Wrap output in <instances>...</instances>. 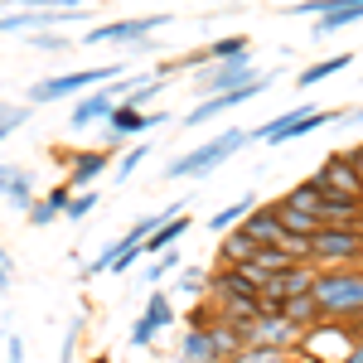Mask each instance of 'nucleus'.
Wrapping results in <instances>:
<instances>
[{
    "mask_svg": "<svg viewBox=\"0 0 363 363\" xmlns=\"http://www.w3.org/2000/svg\"><path fill=\"white\" fill-rule=\"evenodd\" d=\"M315 301L325 320L359 325L363 320V267H320L315 272Z\"/></svg>",
    "mask_w": 363,
    "mask_h": 363,
    "instance_id": "obj_1",
    "label": "nucleus"
},
{
    "mask_svg": "<svg viewBox=\"0 0 363 363\" xmlns=\"http://www.w3.org/2000/svg\"><path fill=\"white\" fill-rule=\"evenodd\" d=\"M208 306L228 315V320H238V325H252L257 315H262V291L242 277V267H213V277H208Z\"/></svg>",
    "mask_w": 363,
    "mask_h": 363,
    "instance_id": "obj_2",
    "label": "nucleus"
},
{
    "mask_svg": "<svg viewBox=\"0 0 363 363\" xmlns=\"http://www.w3.org/2000/svg\"><path fill=\"white\" fill-rule=\"evenodd\" d=\"M242 145H252V131H242V126H228V131H218L213 140L194 145L189 155L169 160V165H165V179H169V184H174V179H203V174H213V169L223 165L228 155H238Z\"/></svg>",
    "mask_w": 363,
    "mask_h": 363,
    "instance_id": "obj_3",
    "label": "nucleus"
},
{
    "mask_svg": "<svg viewBox=\"0 0 363 363\" xmlns=\"http://www.w3.org/2000/svg\"><path fill=\"white\" fill-rule=\"evenodd\" d=\"M335 121H344V112H335V107H286V112H277L272 121H262L252 131V145L257 140L262 145H291V140L310 136L320 126H335Z\"/></svg>",
    "mask_w": 363,
    "mask_h": 363,
    "instance_id": "obj_4",
    "label": "nucleus"
},
{
    "mask_svg": "<svg viewBox=\"0 0 363 363\" xmlns=\"http://www.w3.org/2000/svg\"><path fill=\"white\" fill-rule=\"evenodd\" d=\"M126 73V63H107V68H78V73H58V78H39L29 87V107L34 102H63L73 92H97V87L116 83Z\"/></svg>",
    "mask_w": 363,
    "mask_h": 363,
    "instance_id": "obj_5",
    "label": "nucleus"
},
{
    "mask_svg": "<svg viewBox=\"0 0 363 363\" xmlns=\"http://www.w3.org/2000/svg\"><path fill=\"white\" fill-rule=\"evenodd\" d=\"M310 267H363V228H320L310 242Z\"/></svg>",
    "mask_w": 363,
    "mask_h": 363,
    "instance_id": "obj_6",
    "label": "nucleus"
},
{
    "mask_svg": "<svg viewBox=\"0 0 363 363\" xmlns=\"http://www.w3.org/2000/svg\"><path fill=\"white\" fill-rule=\"evenodd\" d=\"M315 272H320V267L301 262V267H291V272L267 277V286H262V315H281V310H286V301L310 296V291H315Z\"/></svg>",
    "mask_w": 363,
    "mask_h": 363,
    "instance_id": "obj_7",
    "label": "nucleus"
},
{
    "mask_svg": "<svg viewBox=\"0 0 363 363\" xmlns=\"http://www.w3.org/2000/svg\"><path fill=\"white\" fill-rule=\"evenodd\" d=\"M262 73H257V63H252V54L247 58H233V63H203L194 73V83H199V92L203 97H223V92H238V87H247V83H257Z\"/></svg>",
    "mask_w": 363,
    "mask_h": 363,
    "instance_id": "obj_8",
    "label": "nucleus"
},
{
    "mask_svg": "<svg viewBox=\"0 0 363 363\" xmlns=\"http://www.w3.org/2000/svg\"><path fill=\"white\" fill-rule=\"evenodd\" d=\"M315 184H320L325 194H335V199L363 203V179H359V169L349 165V150L325 155V160H320V169H315Z\"/></svg>",
    "mask_w": 363,
    "mask_h": 363,
    "instance_id": "obj_9",
    "label": "nucleus"
},
{
    "mask_svg": "<svg viewBox=\"0 0 363 363\" xmlns=\"http://www.w3.org/2000/svg\"><path fill=\"white\" fill-rule=\"evenodd\" d=\"M174 15H136V20H112L83 34V44H145L150 29H165Z\"/></svg>",
    "mask_w": 363,
    "mask_h": 363,
    "instance_id": "obj_10",
    "label": "nucleus"
},
{
    "mask_svg": "<svg viewBox=\"0 0 363 363\" xmlns=\"http://www.w3.org/2000/svg\"><path fill=\"white\" fill-rule=\"evenodd\" d=\"M247 339L257 344V349H281V354H296L301 349V339H306V330H296L286 315H257L247 325Z\"/></svg>",
    "mask_w": 363,
    "mask_h": 363,
    "instance_id": "obj_11",
    "label": "nucleus"
},
{
    "mask_svg": "<svg viewBox=\"0 0 363 363\" xmlns=\"http://www.w3.org/2000/svg\"><path fill=\"white\" fill-rule=\"evenodd\" d=\"M267 73L257 78V83H247V87H238V92H223V97H199V107H189L184 112V126H203V121H213V116H223V112H233V107H242V102H252L257 92H267Z\"/></svg>",
    "mask_w": 363,
    "mask_h": 363,
    "instance_id": "obj_12",
    "label": "nucleus"
},
{
    "mask_svg": "<svg viewBox=\"0 0 363 363\" xmlns=\"http://www.w3.org/2000/svg\"><path fill=\"white\" fill-rule=\"evenodd\" d=\"M116 116V83L97 87V92H83L73 107H68V126L83 131V126H97V121H112Z\"/></svg>",
    "mask_w": 363,
    "mask_h": 363,
    "instance_id": "obj_13",
    "label": "nucleus"
},
{
    "mask_svg": "<svg viewBox=\"0 0 363 363\" xmlns=\"http://www.w3.org/2000/svg\"><path fill=\"white\" fill-rule=\"evenodd\" d=\"M242 233H247L257 247H281V242H286V228H281L277 199H272V203H257L247 213V223H242Z\"/></svg>",
    "mask_w": 363,
    "mask_h": 363,
    "instance_id": "obj_14",
    "label": "nucleus"
},
{
    "mask_svg": "<svg viewBox=\"0 0 363 363\" xmlns=\"http://www.w3.org/2000/svg\"><path fill=\"white\" fill-rule=\"evenodd\" d=\"M169 116L165 112H131V107H116V116L107 121V136L121 140V136H140V131H155V126H165Z\"/></svg>",
    "mask_w": 363,
    "mask_h": 363,
    "instance_id": "obj_15",
    "label": "nucleus"
},
{
    "mask_svg": "<svg viewBox=\"0 0 363 363\" xmlns=\"http://www.w3.org/2000/svg\"><path fill=\"white\" fill-rule=\"evenodd\" d=\"M68 203H73V189H68V184H54V189L25 213V223L29 228H49V223H58V218L68 213Z\"/></svg>",
    "mask_w": 363,
    "mask_h": 363,
    "instance_id": "obj_16",
    "label": "nucleus"
},
{
    "mask_svg": "<svg viewBox=\"0 0 363 363\" xmlns=\"http://www.w3.org/2000/svg\"><path fill=\"white\" fill-rule=\"evenodd\" d=\"M107 165H112V155H107V150H83V155H73V160H68V179H63V184H68L73 194H83V184H92Z\"/></svg>",
    "mask_w": 363,
    "mask_h": 363,
    "instance_id": "obj_17",
    "label": "nucleus"
},
{
    "mask_svg": "<svg viewBox=\"0 0 363 363\" xmlns=\"http://www.w3.org/2000/svg\"><path fill=\"white\" fill-rule=\"evenodd\" d=\"M359 20H363V0H335V10H330V15H320V20L310 25V34H315V39H330V34L359 25Z\"/></svg>",
    "mask_w": 363,
    "mask_h": 363,
    "instance_id": "obj_18",
    "label": "nucleus"
},
{
    "mask_svg": "<svg viewBox=\"0 0 363 363\" xmlns=\"http://www.w3.org/2000/svg\"><path fill=\"white\" fill-rule=\"evenodd\" d=\"M179 363H223L218 359V344H213V330H184L179 335Z\"/></svg>",
    "mask_w": 363,
    "mask_h": 363,
    "instance_id": "obj_19",
    "label": "nucleus"
},
{
    "mask_svg": "<svg viewBox=\"0 0 363 363\" xmlns=\"http://www.w3.org/2000/svg\"><path fill=\"white\" fill-rule=\"evenodd\" d=\"M252 208H257V194H242V199H233V203H223V208H218V213H208V233H218V238H223V233H233V228H242L247 223V213Z\"/></svg>",
    "mask_w": 363,
    "mask_h": 363,
    "instance_id": "obj_20",
    "label": "nucleus"
},
{
    "mask_svg": "<svg viewBox=\"0 0 363 363\" xmlns=\"http://www.w3.org/2000/svg\"><path fill=\"white\" fill-rule=\"evenodd\" d=\"M277 208H281V228H286V238L315 242V233L325 228V218H315V213H306V208H291L286 199H277Z\"/></svg>",
    "mask_w": 363,
    "mask_h": 363,
    "instance_id": "obj_21",
    "label": "nucleus"
},
{
    "mask_svg": "<svg viewBox=\"0 0 363 363\" xmlns=\"http://www.w3.org/2000/svg\"><path fill=\"white\" fill-rule=\"evenodd\" d=\"M5 203H10V208H20V213H29V208H34V203H39V189H34V174H29L25 165L15 169V179H10V184H5Z\"/></svg>",
    "mask_w": 363,
    "mask_h": 363,
    "instance_id": "obj_22",
    "label": "nucleus"
},
{
    "mask_svg": "<svg viewBox=\"0 0 363 363\" xmlns=\"http://www.w3.org/2000/svg\"><path fill=\"white\" fill-rule=\"evenodd\" d=\"M296 330H315V325H325V310H320V301H315V291L310 296H296V301H286V310H281Z\"/></svg>",
    "mask_w": 363,
    "mask_h": 363,
    "instance_id": "obj_23",
    "label": "nucleus"
},
{
    "mask_svg": "<svg viewBox=\"0 0 363 363\" xmlns=\"http://www.w3.org/2000/svg\"><path fill=\"white\" fill-rule=\"evenodd\" d=\"M354 63V54H330V58H315L310 68H301L296 73V87H315V83H325V78H335L339 68H349Z\"/></svg>",
    "mask_w": 363,
    "mask_h": 363,
    "instance_id": "obj_24",
    "label": "nucleus"
},
{
    "mask_svg": "<svg viewBox=\"0 0 363 363\" xmlns=\"http://www.w3.org/2000/svg\"><path fill=\"white\" fill-rule=\"evenodd\" d=\"M189 228H194V223H189L184 213H179V218H169V223H160L155 233H150V242H145V257H160V252L179 247V238H184Z\"/></svg>",
    "mask_w": 363,
    "mask_h": 363,
    "instance_id": "obj_25",
    "label": "nucleus"
},
{
    "mask_svg": "<svg viewBox=\"0 0 363 363\" xmlns=\"http://www.w3.org/2000/svg\"><path fill=\"white\" fill-rule=\"evenodd\" d=\"M233 58H247V34H223L203 49V63H233Z\"/></svg>",
    "mask_w": 363,
    "mask_h": 363,
    "instance_id": "obj_26",
    "label": "nucleus"
},
{
    "mask_svg": "<svg viewBox=\"0 0 363 363\" xmlns=\"http://www.w3.org/2000/svg\"><path fill=\"white\" fill-rule=\"evenodd\" d=\"M281 199H286L291 208H306V213H315V218H320V203H325V189H320V184H315V174H310V179H301L296 189H286Z\"/></svg>",
    "mask_w": 363,
    "mask_h": 363,
    "instance_id": "obj_27",
    "label": "nucleus"
},
{
    "mask_svg": "<svg viewBox=\"0 0 363 363\" xmlns=\"http://www.w3.org/2000/svg\"><path fill=\"white\" fill-rule=\"evenodd\" d=\"M252 267H257V272H267V277H277V272H291V267H301V262H296L286 247H257Z\"/></svg>",
    "mask_w": 363,
    "mask_h": 363,
    "instance_id": "obj_28",
    "label": "nucleus"
},
{
    "mask_svg": "<svg viewBox=\"0 0 363 363\" xmlns=\"http://www.w3.org/2000/svg\"><path fill=\"white\" fill-rule=\"evenodd\" d=\"M179 272H184V257H179V247H169L145 267V286H160L165 277H179Z\"/></svg>",
    "mask_w": 363,
    "mask_h": 363,
    "instance_id": "obj_29",
    "label": "nucleus"
},
{
    "mask_svg": "<svg viewBox=\"0 0 363 363\" xmlns=\"http://www.w3.org/2000/svg\"><path fill=\"white\" fill-rule=\"evenodd\" d=\"M140 315H145L155 330H169V325H174V301H169V291H155V296L145 301V310H140Z\"/></svg>",
    "mask_w": 363,
    "mask_h": 363,
    "instance_id": "obj_30",
    "label": "nucleus"
},
{
    "mask_svg": "<svg viewBox=\"0 0 363 363\" xmlns=\"http://www.w3.org/2000/svg\"><path fill=\"white\" fill-rule=\"evenodd\" d=\"M208 277H213L208 267H184V272L174 277V291H179V296H208Z\"/></svg>",
    "mask_w": 363,
    "mask_h": 363,
    "instance_id": "obj_31",
    "label": "nucleus"
},
{
    "mask_svg": "<svg viewBox=\"0 0 363 363\" xmlns=\"http://www.w3.org/2000/svg\"><path fill=\"white\" fill-rule=\"evenodd\" d=\"M29 116H34V107H15V102H0V145H5V136H10V131H20Z\"/></svg>",
    "mask_w": 363,
    "mask_h": 363,
    "instance_id": "obj_32",
    "label": "nucleus"
},
{
    "mask_svg": "<svg viewBox=\"0 0 363 363\" xmlns=\"http://www.w3.org/2000/svg\"><path fill=\"white\" fill-rule=\"evenodd\" d=\"M145 155H150V145H126V155L116 160V184H126V179L145 165Z\"/></svg>",
    "mask_w": 363,
    "mask_h": 363,
    "instance_id": "obj_33",
    "label": "nucleus"
},
{
    "mask_svg": "<svg viewBox=\"0 0 363 363\" xmlns=\"http://www.w3.org/2000/svg\"><path fill=\"white\" fill-rule=\"evenodd\" d=\"M291 359H296V354H281V349H257V344H252V349H242L238 359H228V363H291Z\"/></svg>",
    "mask_w": 363,
    "mask_h": 363,
    "instance_id": "obj_34",
    "label": "nucleus"
},
{
    "mask_svg": "<svg viewBox=\"0 0 363 363\" xmlns=\"http://www.w3.org/2000/svg\"><path fill=\"white\" fill-rule=\"evenodd\" d=\"M92 208H97V189H83V194H73V203H68V213H63V218H68V223H83Z\"/></svg>",
    "mask_w": 363,
    "mask_h": 363,
    "instance_id": "obj_35",
    "label": "nucleus"
},
{
    "mask_svg": "<svg viewBox=\"0 0 363 363\" xmlns=\"http://www.w3.org/2000/svg\"><path fill=\"white\" fill-rule=\"evenodd\" d=\"M155 335H160V330H155V325H150L145 315H136V325H131L126 344H131V349H150V344H155Z\"/></svg>",
    "mask_w": 363,
    "mask_h": 363,
    "instance_id": "obj_36",
    "label": "nucleus"
},
{
    "mask_svg": "<svg viewBox=\"0 0 363 363\" xmlns=\"http://www.w3.org/2000/svg\"><path fill=\"white\" fill-rule=\"evenodd\" d=\"M15 10H87V0H10Z\"/></svg>",
    "mask_w": 363,
    "mask_h": 363,
    "instance_id": "obj_37",
    "label": "nucleus"
},
{
    "mask_svg": "<svg viewBox=\"0 0 363 363\" xmlns=\"http://www.w3.org/2000/svg\"><path fill=\"white\" fill-rule=\"evenodd\" d=\"M78 335H83V315L68 320V335H63V354H58V363H73V354H78Z\"/></svg>",
    "mask_w": 363,
    "mask_h": 363,
    "instance_id": "obj_38",
    "label": "nucleus"
},
{
    "mask_svg": "<svg viewBox=\"0 0 363 363\" xmlns=\"http://www.w3.org/2000/svg\"><path fill=\"white\" fill-rule=\"evenodd\" d=\"M29 44H34V49H68V39H63V34H49V29L29 34Z\"/></svg>",
    "mask_w": 363,
    "mask_h": 363,
    "instance_id": "obj_39",
    "label": "nucleus"
},
{
    "mask_svg": "<svg viewBox=\"0 0 363 363\" xmlns=\"http://www.w3.org/2000/svg\"><path fill=\"white\" fill-rule=\"evenodd\" d=\"M5 363H25V339H20V335L5 339Z\"/></svg>",
    "mask_w": 363,
    "mask_h": 363,
    "instance_id": "obj_40",
    "label": "nucleus"
},
{
    "mask_svg": "<svg viewBox=\"0 0 363 363\" xmlns=\"http://www.w3.org/2000/svg\"><path fill=\"white\" fill-rule=\"evenodd\" d=\"M10 281H15V267H10V252L0 247V291H5Z\"/></svg>",
    "mask_w": 363,
    "mask_h": 363,
    "instance_id": "obj_41",
    "label": "nucleus"
},
{
    "mask_svg": "<svg viewBox=\"0 0 363 363\" xmlns=\"http://www.w3.org/2000/svg\"><path fill=\"white\" fill-rule=\"evenodd\" d=\"M349 165L359 169V179H363V140H354V145H349Z\"/></svg>",
    "mask_w": 363,
    "mask_h": 363,
    "instance_id": "obj_42",
    "label": "nucleus"
},
{
    "mask_svg": "<svg viewBox=\"0 0 363 363\" xmlns=\"http://www.w3.org/2000/svg\"><path fill=\"white\" fill-rule=\"evenodd\" d=\"M15 169H20V165H10V160H0V194H5V184L15 179Z\"/></svg>",
    "mask_w": 363,
    "mask_h": 363,
    "instance_id": "obj_43",
    "label": "nucleus"
},
{
    "mask_svg": "<svg viewBox=\"0 0 363 363\" xmlns=\"http://www.w3.org/2000/svg\"><path fill=\"white\" fill-rule=\"evenodd\" d=\"M344 121H349V126H363V107H354V112H344Z\"/></svg>",
    "mask_w": 363,
    "mask_h": 363,
    "instance_id": "obj_44",
    "label": "nucleus"
},
{
    "mask_svg": "<svg viewBox=\"0 0 363 363\" xmlns=\"http://www.w3.org/2000/svg\"><path fill=\"white\" fill-rule=\"evenodd\" d=\"M349 330H354V344H363V320H359V325H349Z\"/></svg>",
    "mask_w": 363,
    "mask_h": 363,
    "instance_id": "obj_45",
    "label": "nucleus"
},
{
    "mask_svg": "<svg viewBox=\"0 0 363 363\" xmlns=\"http://www.w3.org/2000/svg\"><path fill=\"white\" fill-rule=\"evenodd\" d=\"M92 363H112V359H107V354H97V359H92Z\"/></svg>",
    "mask_w": 363,
    "mask_h": 363,
    "instance_id": "obj_46",
    "label": "nucleus"
},
{
    "mask_svg": "<svg viewBox=\"0 0 363 363\" xmlns=\"http://www.w3.org/2000/svg\"><path fill=\"white\" fill-rule=\"evenodd\" d=\"M291 363H315V359H301V354H296V359H291Z\"/></svg>",
    "mask_w": 363,
    "mask_h": 363,
    "instance_id": "obj_47",
    "label": "nucleus"
}]
</instances>
